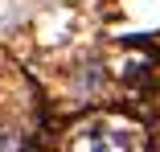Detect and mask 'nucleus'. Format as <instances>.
I'll return each mask as SVG.
<instances>
[{"label": "nucleus", "mask_w": 160, "mask_h": 152, "mask_svg": "<svg viewBox=\"0 0 160 152\" xmlns=\"http://www.w3.org/2000/svg\"><path fill=\"white\" fill-rule=\"evenodd\" d=\"M74 152H136V136L115 124H94L78 136Z\"/></svg>", "instance_id": "f257e3e1"}]
</instances>
